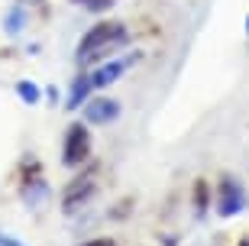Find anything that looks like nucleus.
I'll list each match as a JSON object with an SVG mask.
<instances>
[{"instance_id": "nucleus-1", "label": "nucleus", "mask_w": 249, "mask_h": 246, "mask_svg": "<svg viewBox=\"0 0 249 246\" xmlns=\"http://www.w3.org/2000/svg\"><path fill=\"white\" fill-rule=\"evenodd\" d=\"M129 42V29L120 19H104V23H94L88 33L78 42V65H94L101 58H110L120 46Z\"/></svg>"}, {"instance_id": "nucleus-2", "label": "nucleus", "mask_w": 249, "mask_h": 246, "mask_svg": "<svg viewBox=\"0 0 249 246\" xmlns=\"http://www.w3.org/2000/svg\"><path fill=\"white\" fill-rule=\"evenodd\" d=\"M91 159V130L84 123H71L65 133V146H62V162L68 169H78Z\"/></svg>"}, {"instance_id": "nucleus-3", "label": "nucleus", "mask_w": 249, "mask_h": 246, "mask_svg": "<svg viewBox=\"0 0 249 246\" xmlns=\"http://www.w3.org/2000/svg\"><path fill=\"white\" fill-rule=\"evenodd\" d=\"M243 208H246V194H243L240 182L233 175H223L220 185H217V210H220V217H233Z\"/></svg>"}, {"instance_id": "nucleus-4", "label": "nucleus", "mask_w": 249, "mask_h": 246, "mask_svg": "<svg viewBox=\"0 0 249 246\" xmlns=\"http://www.w3.org/2000/svg\"><path fill=\"white\" fill-rule=\"evenodd\" d=\"M136 58H139V55H123V58H107L104 65H97V68L91 72L94 91H101V88H107V84H113V81H120V75L126 72Z\"/></svg>"}, {"instance_id": "nucleus-5", "label": "nucleus", "mask_w": 249, "mask_h": 246, "mask_svg": "<svg viewBox=\"0 0 249 246\" xmlns=\"http://www.w3.org/2000/svg\"><path fill=\"white\" fill-rule=\"evenodd\" d=\"M81 110H84V120H88V123H97V127L113 123V120L120 117V104L113 97H91Z\"/></svg>"}, {"instance_id": "nucleus-6", "label": "nucleus", "mask_w": 249, "mask_h": 246, "mask_svg": "<svg viewBox=\"0 0 249 246\" xmlns=\"http://www.w3.org/2000/svg\"><path fill=\"white\" fill-rule=\"evenodd\" d=\"M91 191H94V175H78V178L65 188L62 208L65 210H74V208H78V201H88V198H91Z\"/></svg>"}, {"instance_id": "nucleus-7", "label": "nucleus", "mask_w": 249, "mask_h": 246, "mask_svg": "<svg viewBox=\"0 0 249 246\" xmlns=\"http://www.w3.org/2000/svg\"><path fill=\"white\" fill-rule=\"evenodd\" d=\"M91 91H94L91 75H78V78L71 81V91H68V104H65V107H68V110L84 107V104L91 100Z\"/></svg>"}, {"instance_id": "nucleus-8", "label": "nucleus", "mask_w": 249, "mask_h": 246, "mask_svg": "<svg viewBox=\"0 0 249 246\" xmlns=\"http://www.w3.org/2000/svg\"><path fill=\"white\" fill-rule=\"evenodd\" d=\"M23 26H26V13H23V7L17 3V7H13V10L7 13V17H3V29H7L10 36H17V33H19Z\"/></svg>"}, {"instance_id": "nucleus-9", "label": "nucleus", "mask_w": 249, "mask_h": 246, "mask_svg": "<svg viewBox=\"0 0 249 246\" xmlns=\"http://www.w3.org/2000/svg\"><path fill=\"white\" fill-rule=\"evenodd\" d=\"M17 94L23 97V104H39V97H42V91H39L33 81H19L17 84Z\"/></svg>"}, {"instance_id": "nucleus-10", "label": "nucleus", "mask_w": 249, "mask_h": 246, "mask_svg": "<svg viewBox=\"0 0 249 246\" xmlns=\"http://www.w3.org/2000/svg\"><path fill=\"white\" fill-rule=\"evenodd\" d=\"M71 3H78V7L91 10V13H107V10L113 7V0H71Z\"/></svg>"}, {"instance_id": "nucleus-11", "label": "nucleus", "mask_w": 249, "mask_h": 246, "mask_svg": "<svg viewBox=\"0 0 249 246\" xmlns=\"http://www.w3.org/2000/svg\"><path fill=\"white\" fill-rule=\"evenodd\" d=\"M194 204H197V210L207 208V182H197V185H194Z\"/></svg>"}, {"instance_id": "nucleus-12", "label": "nucleus", "mask_w": 249, "mask_h": 246, "mask_svg": "<svg viewBox=\"0 0 249 246\" xmlns=\"http://www.w3.org/2000/svg\"><path fill=\"white\" fill-rule=\"evenodd\" d=\"M81 246H113V240L101 237V240H88V243H81Z\"/></svg>"}, {"instance_id": "nucleus-13", "label": "nucleus", "mask_w": 249, "mask_h": 246, "mask_svg": "<svg viewBox=\"0 0 249 246\" xmlns=\"http://www.w3.org/2000/svg\"><path fill=\"white\" fill-rule=\"evenodd\" d=\"M0 246H19L17 240H10V237H0Z\"/></svg>"}, {"instance_id": "nucleus-14", "label": "nucleus", "mask_w": 249, "mask_h": 246, "mask_svg": "<svg viewBox=\"0 0 249 246\" xmlns=\"http://www.w3.org/2000/svg\"><path fill=\"white\" fill-rule=\"evenodd\" d=\"M23 3H39V0H19V7H23Z\"/></svg>"}, {"instance_id": "nucleus-15", "label": "nucleus", "mask_w": 249, "mask_h": 246, "mask_svg": "<svg viewBox=\"0 0 249 246\" xmlns=\"http://www.w3.org/2000/svg\"><path fill=\"white\" fill-rule=\"evenodd\" d=\"M246 29H249V17H246Z\"/></svg>"}]
</instances>
